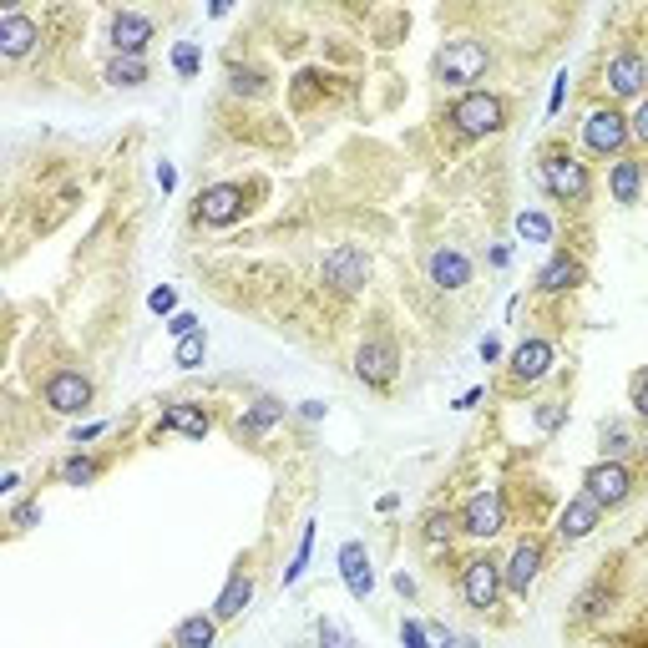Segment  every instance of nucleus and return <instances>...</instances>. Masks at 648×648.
Listing matches in <instances>:
<instances>
[{
  "instance_id": "33",
  "label": "nucleus",
  "mask_w": 648,
  "mask_h": 648,
  "mask_svg": "<svg viewBox=\"0 0 648 648\" xmlns=\"http://www.w3.org/2000/svg\"><path fill=\"white\" fill-rule=\"evenodd\" d=\"M562 416H567V411H562V405H557V400H547V405H537V426H542V431H557V426H562Z\"/></svg>"
},
{
  "instance_id": "2",
  "label": "nucleus",
  "mask_w": 648,
  "mask_h": 648,
  "mask_svg": "<svg viewBox=\"0 0 648 648\" xmlns=\"http://www.w3.org/2000/svg\"><path fill=\"white\" fill-rule=\"evenodd\" d=\"M542 183H547V193H552L557 203H588V193H593L588 168H583L578 157H567V152L542 157Z\"/></svg>"
},
{
  "instance_id": "19",
  "label": "nucleus",
  "mask_w": 648,
  "mask_h": 648,
  "mask_svg": "<svg viewBox=\"0 0 648 648\" xmlns=\"http://www.w3.org/2000/svg\"><path fill=\"white\" fill-rule=\"evenodd\" d=\"M547 370H552V345H547V340L517 345V355H512V375H517V380H542Z\"/></svg>"
},
{
  "instance_id": "21",
  "label": "nucleus",
  "mask_w": 648,
  "mask_h": 648,
  "mask_svg": "<svg viewBox=\"0 0 648 648\" xmlns=\"http://www.w3.org/2000/svg\"><path fill=\"white\" fill-rule=\"evenodd\" d=\"M208 426H213V421L198 411V405H168V411H162V431H183V436L203 441Z\"/></svg>"
},
{
  "instance_id": "3",
  "label": "nucleus",
  "mask_w": 648,
  "mask_h": 648,
  "mask_svg": "<svg viewBox=\"0 0 648 648\" xmlns=\"http://www.w3.org/2000/svg\"><path fill=\"white\" fill-rule=\"evenodd\" d=\"M461 593H466V603L471 608H497V598H502V567L492 562V557H476V562H466L461 567Z\"/></svg>"
},
{
  "instance_id": "23",
  "label": "nucleus",
  "mask_w": 648,
  "mask_h": 648,
  "mask_svg": "<svg viewBox=\"0 0 648 648\" xmlns=\"http://www.w3.org/2000/svg\"><path fill=\"white\" fill-rule=\"evenodd\" d=\"M213 628H218V623L203 618V613H198V618H183L178 633H173V648H213Z\"/></svg>"
},
{
  "instance_id": "5",
  "label": "nucleus",
  "mask_w": 648,
  "mask_h": 648,
  "mask_svg": "<svg viewBox=\"0 0 648 648\" xmlns=\"http://www.w3.org/2000/svg\"><path fill=\"white\" fill-rule=\"evenodd\" d=\"M441 81H451V87H466V81H476L486 71V46L481 41H451L436 61Z\"/></svg>"
},
{
  "instance_id": "34",
  "label": "nucleus",
  "mask_w": 648,
  "mask_h": 648,
  "mask_svg": "<svg viewBox=\"0 0 648 648\" xmlns=\"http://www.w3.org/2000/svg\"><path fill=\"white\" fill-rule=\"evenodd\" d=\"M400 643H405V648H431V638H426V628H421L416 618H411V623L400 628Z\"/></svg>"
},
{
  "instance_id": "4",
  "label": "nucleus",
  "mask_w": 648,
  "mask_h": 648,
  "mask_svg": "<svg viewBox=\"0 0 648 648\" xmlns=\"http://www.w3.org/2000/svg\"><path fill=\"white\" fill-rule=\"evenodd\" d=\"M583 486H588V497H593L598 507H623L628 492H633V476H628V466H618V461H598V466H588Z\"/></svg>"
},
{
  "instance_id": "43",
  "label": "nucleus",
  "mask_w": 648,
  "mask_h": 648,
  "mask_svg": "<svg viewBox=\"0 0 648 648\" xmlns=\"http://www.w3.org/2000/svg\"><path fill=\"white\" fill-rule=\"evenodd\" d=\"M36 517H41V507H16V522H21V527H26V522H36Z\"/></svg>"
},
{
  "instance_id": "36",
  "label": "nucleus",
  "mask_w": 648,
  "mask_h": 648,
  "mask_svg": "<svg viewBox=\"0 0 648 648\" xmlns=\"http://www.w3.org/2000/svg\"><path fill=\"white\" fill-rule=\"evenodd\" d=\"M168 330H173L178 340H188V335H198V319H193V314H173V319H168Z\"/></svg>"
},
{
  "instance_id": "38",
  "label": "nucleus",
  "mask_w": 648,
  "mask_h": 648,
  "mask_svg": "<svg viewBox=\"0 0 648 648\" xmlns=\"http://www.w3.org/2000/svg\"><path fill=\"white\" fill-rule=\"evenodd\" d=\"M633 411H638V416H648V375L633 385Z\"/></svg>"
},
{
  "instance_id": "37",
  "label": "nucleus",
  "mask_w": 648,
  "mask_h": 648,
  "mask_svg": "<svg viewBox=\"0 0 648 648\" xmlns=\"http://www.w3.org/2000/svg\"><path fill=\"white\" fill-rule=\"evenodd\" d=\"M628 127H633V137H638V142H648V102L633 112V122H628Z\"/></svg>"
},
{
  "instance_id": "44",
  "label": "nucleus",
  "mask_w": 648,
  "mask_h": 648,
  "mask_svg": "<svg viewBox=\"0 0 648 648\" xmlns=\"http://www.w3.org/2000/svg\"><path fill=\"white\" fill-rule=\"evenodd\" d=\"M441 648H471V638H441Z\"/></svg>"
},
{
  "instance_id": "12",
  "label": "nucleus",
  "mask_w": 648,
  "mask_h": 648,
  "mask_svg": "<svg viewBox=\"0 0 648 648\" xmlns=\"http://www.w3.org/2000/svg\"><path fill=\"white\" fill-rule=\"evenodd\" d=\"M598 517H603V507L583 492V497H573V502L562 507V517H557V537H562V542H583V537L598 527Z\"/></svg>"
},
{
  "instance_id": "16",
  "label": "nucleus",
  "mask_w": 648,
  "mask_h": 648,
  "mask_svg": "<svg viewBox=\"0 0 648 648\" xmlns=\"http://www.w3.org/2000/svg\"><path fill=\"white\" fill-rule=\"evenodd\" d=\"M147 41H152V21H147V16L122 11V16L112 21V46H117V56H142Z\"/></svg>"
},
{
  "instance_id": "7",
  "label": "nucleus",
  "mask_w": 648,
  "mask_h": 648,
  "mask_svg": "<svg viewBox=\"0 0 648 648\" xmlns=\"http://www.w3.org/2000/svg\"><path fill=\"white\" fill-rule=\"evenodd\" d=\"M365 279H370V259H365V249H355V243H340V249L324 259V284H335L340 294H355Z\"/></svg>"
},
{
  "instance_id": "11",
  "label": "nucleus",
  "mask_w": 648,
  "mask_h": 648,
  "mask_svg": "<svg viewBox=\"0 0 648 648\" xmlns=\"http://www.w3.org/2000/svg\"><path fill=\"white\" fill-rule=\"evenodd\" d=\"M198 218H203V223H213V228L238 223V218H243V188H233V183L208 188V193L198 198Z\"/></svg>"
},
{
  "instance_id": "6",
  "label": "nucleus",
  "mask_w": 648,
  "mask_h": 648,
  "mask_svg": "<svg viewBox=\"0 0 648 648\" xmlns=\"http://www.w3.org/2000/svg\"><path fill=\"white\" fill-rule=\"evenodd\" d=\"M507 527V502L502 492H476L466 507H461V532L471 537H497Z\"/></svg>"
},
{
  "instance_id": "39",
  "label": "nucleus",
  "mask_w": 648,
  "mask_h": 648,
  "mask_svg": "<svg viewBox=\"0 0 648 648\" xmlns=\"http://www.w3.org/2000/svg\"><path fill=\"white\" fill-rule=\"evenodd\" d=\"M562 97H567V71L552 81V102H547V112H557V107H562Z\"/></svg>"
},
{
  "instance_id": "26",
  "label": "nucleus",
  "mask_w": 648,
  "mask_h": 648,
  "mask_svg": "<svg viewBox=\"0 0 648 648\" xmlns=\"http://www.w3.org/2000/svg\"><path fill=\"white\" fill-rule=\"evenodd\" d=\"M638 188H643L638 162H618V168H613V198L618 203H638Z\"/></svg>"
},
{
  "instance_id": "24",
  "label": "nucleus",
  "mask_w": 648,
  "mask_h": 648,
  "mask_svg": "<svg viewBox=\"0 0 648 648\" xmlns=\"http://www.w3.org/2000/svg\"><path fill=\"white\" fill-rule=\"evenodd\" d=\"M279 416H284V405H279V400H254V411L238 421V436H259V431H269Z\"/></svg>"
},
{
  "instance_id": "9",
  "label": "nucleus",
  "mask_w": 648,
  "mask_h": 648,
  "mask_svg": "<svg viewBox=\"0 0 648 648\" xmlns=\"http://www.w3.org/2000/svg\"><path fill=\"white\" fill-rule=\"evenodd\" d=\"M395 365H400L395 340H365L360 355H355V375H360L365 385H390V380H395Z\"/></svg>"
},
{
  "instance_id": "17",
  "label": "nucleus",
  "mask_w": 648,
  "mask_h": 648,
  "mask_svg": "<svg viewBox=\"0 0 648 648\" xmlns=\"http://www.w3.org/2000/svg\"><path fill=\"white\" fill-rule=\"evenodd\" d=\"M431 279H436L441 289H466V284H471V259H466L461 249H436V254H431Z\"/></svg>"
},
{
  "instance_id": "30",
  "label": "nucleus",
  "mask_w": 648,
  "mask_h": 648,
  "mask_svg": "<svg viewBox=\"0 0 648 648\" xmlns=\"http://www.w3.org/2000/svg\"><path fill=\"white\" fill-rule=\"evenodd\" d=\"M61 476H66L71 486H87V481L97 476V461H87V456H71V461L61 466Z\"/></svg>"
},
{
  "instance_id": "8",
  "label": "nucleus",
  "mask_w": 648,
  "mask_h": 648,
  "mask_svg": "<svg viewBox=\"0 0 648 648\" xmlns=\"http://www.w3.org/2000/svg\"><path fill=\"white\" fill-rule=\"evenodd\" d=\"M46 405H51V411H61V416L87 411V405H92V380L76 375V370H56L46 380Z\"/></svg>"
},
{
  "instance_id": "15",
  "label": "nucleus",
  "mask_w": 648,
  "mask_h": 648,
  "mask_svg": "<svg viewBox=\"0 0 648 648\" xmlns=\"http://www.w3.org/2000/svg\"><path fill=\"white\" fill-rule=\"evenodd\" d=\"M41 41V31H36V21L31 16H21V11H11V16H0V56H26L31 46Z\"/></svg>"
},
{
  "instance_id": "18",
  "label": "nucleus",
  "mask_w": 648,
  "mask_h": 648,
  "mask_svg": "<svg viewBox=\"0 0 648 648\" xmlns=\"http://www.w3.org/2000/svg\"><path fill=\"white\" fill-rule=\"evenodd\" d=\"M537 567H542V547L537 542H517L512 562H507V588L512 593H527L537 583Z\"/></svg>"
},
{
  "instance_id": "31",
  "label": "nucleus",
  "mask_w": 648,
  "mask_h": 648,
  "mask_svg": "<svg viewBox=\"0 0 648 648\" xmlns=\"http://www.w3.org/2000/svg\"><path fill=\"white\" fill-rule=\"evenodd\" d=\"M173 71H178V76H198V46H193V41H178V51H173Z\"/></svg>"
},
{
  "instance_id": "41",
  "label": "nucleus",
  "mask_w": 648,
  "mask_h": 648,
  "mask_svg": "<svg viewBox=\"0 0 648 648\" xmlns=\"http://www.w3.org/2000/svg\"><path fill=\"white\" fill-rule=\"evenodd\" d=\"M102 431H107V426H81V431H76V436H71V441H76V446H87V441H97V436H102Z\"/></svg>"
},
{
  "instance_id": "35",
  "label": "nucleus",
  "mask_w": 648,
  "mask_h": 648,
  "mask_svg": "<svg viewBox=\"0 0 648 648\" xmlns=\"http://www.w3.org/2000/svg\"><path fill=\"white\" fill-rule=\"evenodd\" d=\"M147 304H152L157 314H173V304H178V294H173L168 284H162V289H152V299H147Z\"/></svg>"
},
{
  "instance_id": "28",
  "label": "nucleus",
  "mask_w": 648,
  "mask_h": 648,
  "mask_svg": "<svg viewBox=\"0 0 648 648\" xmlns=\"http://www.w3.org/2000/svg\"><path fill=\"white\" fill-rule=\"evenodd\" d=\"M203 355H208V340H203V330H198V335L178 340V355H173V360H178L183 370H198V365H203Z\"/></svg>"
},
{
  "instance_id": "22",
  "label": "nucleus",
  "mask_w": 648,
  "mask_h": 648,
  "mask_svg": "<svg viewBox=\"0 0 648 648\" xmlns=\"http://www.w3.org/2000/svg\"><path fill=\"white\" fill-rule=\"evenodd\" d=\"M249 598H254V583L243 578V573H233V578L223 583L218 603H213V618H238L243 608H249Z\"/></svg>"
},
{
  "instance_id": "20",
  "label": "nucleus",
  "mask_w": 648,
  "mask_h": 648,
  "mask_svg": "<svg viewBox=\"0 0 648 648\" xmlns=\"http://www.w3.org/2000/svg\"><path fill=\"white\" fill-rule=\"evenodd\" d=\"M573 284H583V264L567 259V254H557V259L537 274V289H547V294H562V289H573Z\"/></svg>"
},
{
  "instance_id": "13",
  "label": "nucleus",
  "mask_w": 648,
  "mask_h": 648,
  "mask_svg": "<svg viewBox=\"0 0 648 648\" xmlns=\"http://www.w3.org/2000/svg\"><path fill=\"white\" fill-rule=\"evenodd\" d=\"M643 81H648V61H643V56L618 51V56L608 61V87H613V97H638Z\"/></svg>"
},
{
  "instance_id": "40",
  "label": "nucleus",
  "mask_w": 648,
  "mask_h": 648,
  "mask_svg": "<svg viewBox=\"0 0 648 648\" xmlns=\"http://www.w3.org/2000/svg\"><path fill=\"white\" fill-rule=\"evenodd\" d=\"M446 532H451V517H431V527H426V537H431V542H441Z\"/></svg>"
},
{
  "instance_id": "25",
  "label": "nucleus",
  "mask_w": 648,
  "mask_h": 648,
  "mask_svg": "<svg viewBox=\"0 0 648 648\" xmlns=\"http://www.w3.org/2000/svg\"><path fill=\"white\" fill-rule=\"evenodd\" d=\"M107 81H112V87H142V81H147L142 56H117V61L107 66Z\"/></svg>"
},
{
  "instance_id": "32",
  "label": "nucleus",
  "mask_w": 648,
  "mask_h": 648,
  "mask_svg": "<svg viewBox=\"0 0 648 648\" xmlns=\"http://www.w3.org/2000/svg\"><path fill=\"white\" fill-rule=\"evenodd\" d=\"M309 547H314V527H304V537H299V552H294V567H284V583H299L304 562H309Z\"/></svg>"
},
{
  "instance_id": "27",
  "label": "nucleus",
  "mask_w": 648,
  "mask_h": 648,
  "mask_svg": "<svg viewBox=\"0 0 648 648\" xmlns=\"http://www.w3.org/2000/svg\"><path fill=\"white\" fill-rule=\"evenodd\" d=\"M517 233H522L527 243H547V238H552V223H547V213H517Z\"/></svg>"
},
{
  "instance_id": "29",
  "label": "nucleus",
  "mask_w": 648,
  "mask_h": 648,
  "mask_svg": "<svg viewBox=\"0 0 648 648\" xmlns=\"http://www.w3.org/2000/svg\"><path fill=\"white\" fill-rule=\"evenodd\" d=\"M319 648H360V643H355L335 618H324V623H319Z\"/></svg>"
},
{
  "instance_id": "42",
  "label": "nucleus",
  "mask_w": 648,
  "mask_h": 648,
  "mask_svg": "<svg viewBox=\"0 0 648 648\" xmlns=\"http://www.w3.org/2000/svg\"><path fill=\"white\" fill-rule=\"evenodd\" d=\"M157 183H162V193H168V188H173V183H178V173H173V168H168V162H162V168H157Z\"/></svg>"
},
{
  "instance_id": "1",
  "label": "nucleus",
  "mask_w": 648,
  "mask_h": 648,
  "mask_svg": "<svg viewBox=\"0 0 648 648\" xmlns=\"http://www.w3.org/2000/svg\"><path fill=\"white\" fill-rule=\"evenodd\" d=\"M451 122L466 132V137H492L507 127V107L492 97V92H466L456 107H451Z\"/></svg>"
},
{
  "instance_id": "14",
  "label": "nucleus",
  "mask_w": 648,
  "mask_h": 648,
  "mask_svg": "<svg viewBox=\"0 0 648 648\" xmlns=\"http://www.w3.org/2000/svg\"><path fill=\"white\" fill-rule=\"evenodd\" d=\"M340 578H345V588H350L355 598H370L375 573H370V552H365L360 542H345V547H340Z\"/></svg>"
},
{
  "instance_id": "10",
  "label": "nucleus",
  "mask_w": 648,
  "mask_h": 648,
  "mask_svg": "<svg viewBox=\"0 0 648 648\" xmlns=\"http://www.w3.org/2000/svg\"><path fill=\"white\" fill-rule=\"evenodd\" d=\"M583 137H588V147L598 152V157H608V152H623V142L633 137V127H628V117L623 112H593L588 117V127H583Z\"/></svg>"
}]
</instances>
